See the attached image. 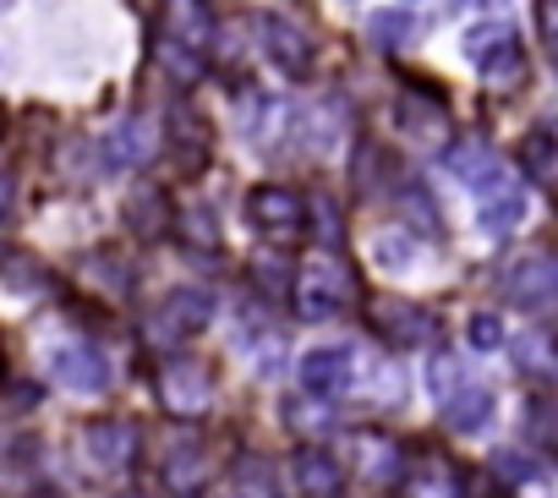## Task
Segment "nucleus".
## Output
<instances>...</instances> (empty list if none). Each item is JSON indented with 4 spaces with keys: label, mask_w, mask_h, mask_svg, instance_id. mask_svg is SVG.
<instances>
[{
    "label": "nucleus",
    "mask_w": 558,
    "mask_h": 498,
    "mask_svg": "<svg viewBox=\"0 0 558 498\" xmlns=\"http://www.w3.org/2000/svg\"><path fill=\"white\" fill-rule=\"evenodd\" d=\"M504 296L520 307V313H558V258L553 253H525L509 264L504 275Z\"/></svg>",
    "instance_id": "nucleus-5"
},
{
    "label": "nucleus",
    "mask_w": 558,
    "mask_h": 498,
    "mask_svg": "<svg viewBox=\"0 0 558 498\" xmlns=\"http://www.w3.org/2000/svg\"><path fill=\"white\" fill-rule=\"evenodd\" d=\"M444 405V427H454V433H482L487 422H493V394L482 389V384H460L449 400H438Z\"/></svg>",
    "instance_id": "nucleus-18"
},
{
    "label": "nucleus",
    "mask_w": 558,
    "mask_h": 498,
    "mask_svg": "<svg viewBox=\"0 0 558 498\" xmlns=\"http://www.w3.org/2000/svg\"><path fill=\"white\" fill-rule=\"evenodd\" d=\"M454 7H498V0H454Z\"/></svg>",
    "instance_id": "nucleus-31"
},
{
    "label": "nucleus",
    "mask_w": 558,
    "mask_h": 498,
    "mask_svg": "<svg viewBox=\"0 0 558 498\" xmlns=\"http://www.w3.org/2000/svg\"><path fill=\"white\" fill-rule=\"evenodd\" d=\"M520 165H525V175L558 203V137H553V132H531V137L520 143Z\"/></svg>",
    "instance_id": "nucleus-20"
},
{
    "label": "nucleus",
    "mask_w": 558,
    "mask_h": 498,
    "mask_svg": "<svg viewBox=\"0 0 558 498\" xmlns=\"http://www.w3.org/2000/svg\"><path fill=\"white\" fill-rule=\"evenodd\" d=\"M520 219H525V192H520L509 175H498L493 186H482V230L504 235V230H514Z\"/></svg>",
    "instance_id": "nucleus-17"
},
{
    "label": "nucleus",
    "mask_w": 558,
    "mask_h": 498,
    "mask_svg": "<svg viewBox=\"0 0 558 498\" xmlns=\"http://www.w3.org/2000/svg\"><path fill=\"white\" fill-rule=\"evenodd\" d=\"M536 23H542V45L558 56V0H536Z\"/></svg>",
    "instance_id": "nucleus-29"
},
{
    "label": "nucleus",
    "mask_w": 558,
    "mask_h": 498,
    "mask_svg": "<svg viewBox=\"0 0 558 498\" xmlns=\"http://www.w3.org/2000/svg\"><path fill=\"white\" fill-rule=\"evenodd\" d=\"M208 39H214V17L203 0H165V34H159V61L170 66V77L181 88H192L208 66Z\"/></svg>",
    "instance_id": "nucleus-1"
},
{
    "label": "nucleus",
    "mask_w": 558,
    "mask_h": 498,
    "mask_svg": "<svg viewBox=\"0 0 558 498\" xmlns=\"http://www.w3.org/2000/svg\"><path fill=\"white\" fill-rule=\"evenodd\" d=\"M154 148H159V132H154V121H143V116L121 121V126L110 132V143H105L110 165H126V170H132V165H148Z\"/></svg>",
    "instance_id": "nucleus-16"
},
{
    "label": "nucleus",
    "mask_w": 558,
    "mask_h": 498,
    "mask_svg": "<svg viewBox=\"0 0 558 498\" xmlns=\"http://www.w3.org/2000/svg\"><path fill=\"white\" fill-rule=\"evenodd\" d=\"M252 28H257V45H263V56H268L279 72H302V66H307L313 45H307V34H302L296 23H286V17H257Z\"/></svg>",
    "instance_id": "nucleus-12"
},
{
    "label": "nucleus",
    "mask_w": 558,
    "mask_h": 498,
    "mask_svg": "<svg viewBox=\"0 0 558 498\" xmlns=\"http://www.w3.org/2000/svg\"><path fill=\"white\" fill-rule=\"evenodd\" d=\"M159 482H165L175 498H197V493H203V482H208V449H203L197 438H186V433H181V438H170Z\"/></svg>",
    "instance_id": "nucleus-10"
},
{
    "label": "nucleus",
    "mask_w": 558,
    "mask_h": 498,
    "mask_svg": "<svg viewBox=\"0 0 558 498\" xmlns=\"http://www.w3.org/2000/svg\"><path fill=\"white\" fill-rule=\"evenodd\" d=\"M335 116H340V105H318V110L307 116V148H313V154H329V148H335V132H340Z\"/></svg>",
    "instance_id": "nucleus-27"
},
{
    "label": "nucleus",
    "mask_w": 558,
    "mask_h": 498,
    "mask_svg": "<svg viewBox=\"0 0 558 498\" xmlns=\"http://www.w3.org/2000/svg\"><path fill=\"white\" fill-rule=\"evenodd\" d=\"M12 192H17V186H12V175L0 170V219H12Z\"/></svg>",
    "instance_id": "nucleus-30"
},
{
    "label": "nucleus",
    "mask_w": 558,
    "mask_h": 498,
    "mask_svg": "<svg viewBox=\"0 0 558 498\" xmlns=\"http://www.w3.org/2000/svg\"><path fill=\"white\" fill-rule=\"evenodd\" d=\"M356 471L367 482H400V449L384 433H362L356 438Z\"/></svg>",
    "instance_id": "nucleus-21"
},
{
    "label": "nucleus",
    "mask_w": 558,
    "mask_h": 498,
    "mask_svg": "<svg viewBox=\"0 0 558 498\" xmlns=\"http://www.w3.org/2000/svg\"><path fill=\"white\" fill-rule=\"evenodd\" d=\"M449 170H454L465 186H476V192H482V186H493L498 175H509L487 143H454V148H449Z\"/></svg>",
    "instance_id": "nucleus-19"
},
{
    "label": "nucleus",
    "mask_w": 558,
    "mask_h": 498,
    "mask_svg": "<svg viewBox=\"0 0 558 498\" xmlns=\"http://www.w3.org/2000/svg\"><path fill=\"white\" fill-rule=\"evenodd\" d=\"M471 345H476V351H498V345H504L498 313H476V318H471Z\"/></svg>",
    "instance_id": "nucleus-28"
},
{
    "label": "nucleus",
    "mask_w": 558,
    "mask_h": 498,
    "mask_svg": "<svg viewBox=\"0 0 558 498\" xmlns=\"http://www.w3.org/2000/svg\"><path fill=\"white\" fill-rule=\"evenodd\" d=\"M487 498H504V493H487Z\"/></svg>",
    "instance_id": "nucleus-33"
},
{
    "label": "nucleus",
    "mask_w": 558,
    "mask_h": 498,
    "mask_svg": "<svg viewBox=\"0 0 558 498\" xmlns=\"http://www.w3.org/2000/svg\"><path fill=\"white\" fill-rule=\"evenodd\" d=\"M345 296H351V269H345L335 253H318V258L296 275V313H302L307 324L335 318V313L345 307Z\"/></svg>",
    "instance_id": "nucleus-3"
},
{
    "label": "nucleus",
    "mask_w": 558,
    "mask_h": 498,
    "mask_svg": "<svg viewBox=\"0 0 558 498\" xmlns=\"http://www.w3.org/2000/svg\"><path fill=\"white\" fill-rule=\"evenodd\" d=\"M45 367H50V378L66 384L72 394H105V389H110V367H105L99 345H88V340H72V335L56 340L50 356H45Z\"/></svg>",
    "instance_id": "nucleus-8"
},
{
    "label": "nucleus",
    "mask_w": 558,
    "mask_h": 498,
    "mask_svg": "<svg viewBox=\"0 0 558 498\" xmlns=\"http://www.w3.org/2000/svg\"><path fill=\"white\" fill-rule=\"evenodd\" d=\"M291 482L302 498H340L345 493V465L324 449H296L291 460Z\"/></svg>",
    "instance_id": "nucleus-13"
},
{
    "label": "nucleus",
    "mask_w": 558,
    "mask_h": 498,
    "mask_svg": "<svg viewBox=\"0 0 558 498\" xmlns=\"http://www.w3.org/2000/svg\"><path fill=\"white\" fill-rule=\"evenodd\" d=\"M159 400L170 405V416H203L214 405V367L203 356H175L159 373Z\"/></svg>",
    "instance_id": "nucleus-6"
},
{
    "label": "nucleus",
    "mask_w": 558,
    "mask_h": 498,
    "mask_svg": "<svg viewBox=\"0 0 558 498\" xmlns=\"http://www.w3.org/2000/svg\"><path fill=\"white\" fill-rule=\"evenodd\" d=\"M208 318H214V296H208V291H170V296L143 318V335H148L154 345H175V340L197 335Z\"/></svg>",
    "instance_id": "nucleus-7"
},
{
    "label": "nucleus",
    "mask_w": 558,
    "mask_h": 498,
    "mask_svg": "<svg viewBox=\"0 0 558 498\" xmlns=\"http://www.w3.org/2000/svg\"><path fill=\"white\" fill-rule=\"evenodd\" d=\"M230 498H257V493H252V487H241V493H230Z\"/></svg>",
    "instance_id": "nucleus-32"
},
{
    "label": "nucleus",
    "mask_w": 558,
    "mask_h": 498,
    "mask_svg": "<svg viewBox=\"0 0 558 498\" xmlns=\"http://www.w3.org/2000/svg\"><path fill=\"white\" fill-rule=\"evenodd\" d=\"M246 219L257 235H268L274 246H296L307 235V208L291 186H257L246 197Z\"/></svg>",
    "instance_id": "nucleus-4"
},
{
    "label": "nucleus",
    "mask_w": 558,
    "mask_h": 498,
    "mask_svg": "<svg viewBox=\"0 0 558 498\" xmlns=\"http://www.w3.org/2000/svg\"><path fill=\"white\" fill-rule=\"evenodd\" d=\"M83 454H88L99 471H126V465L137 460V427H132V422H88Z\"/></svg>",
    "instance_id": "nucleus-11"
},
{
    "label": "nucleus",
    "mask_w": 558,
    "mask_h": 498,
    "mask_svg": "<svg viewBox=\"0 0 558 498\" xmlns=\"http://www.w3.org/2000/svg\"><path fill=\"white\" fill-rule=\"evenodd\" d=\"M400 126L416 137V143H449V110L438 94L427 88H405L400 94Z\"/></svg>",
    "instance_id": "nucleus-14"
},
{
    "label": "nucleus",
    "mask_w": 558,
    "mask_h": 498,
    "mask_svg": "<svg viewBox=\"0 0 558 498\" xmlns=\"http://www.w3.org/2000/svg\"><path fill=\"white\" fill-rule=\"evenodd\" d=\"M465 56L476 61V72L493 88H514L525 77V50H520V39H514L509 23H476L465 34Z\"/></svg>",
    "instance_id": "nucleus-2"
},
{
    "label": "nucleus",
    "mask_w": 558,
    "mask_h": 498,
    "mask_svg": "<svg viewBox=\"0 0 558 498\" xmlns=\"http://www.w3.org/2000/svg\"><path fill=\"white\" fill-rule=\"evenodd\" d=\"M373 329L395 345H433L438 340V318L405 296H378L373 302Z\"/></svg>",
    "instance_id": "nucleus-9"
},
{
    "label": "nucleus",
    "mask_w": 558,
    "mask_h": 498,
    "mask_svg": "<svg viewBox=\"0 0 558 498\" xmlns=\"http://www.w3.org/2000/svg\"><path fill=\"white\" fill-rule=\"evenodd\" d=\"M351 373H356V356L351 351H307L296 378H302L307 394H340L351 384Z\"/></svg>",
    "instance_id": "nucleus-15"
},
{
    "label": "nucleus",
    "mask_w": 558,
    "mask_h": 498,
    "mask_svg": "<svg viewBox=\"0 0 558 498\" xmlns=\"http://www.w3.org/2000/svg\"><path fill=\"white\" fill-rule=\"evenodd\" d=\"M514 367L542 378V384H558V335H520L514 340Z\"/></svg>",
    "instance_id": "nucleus-22"
},
{
    "label": "nucleus",
    "mask_w": 558,
    "mask_h": 498,
    "mask_svg": "<svg viewBox=\"0 0 558 498\" xmlns=\"http://www.w3.org/2000/svg\"><path fill=\"white\" fill-rule=\"evenodd\" d=\"M367 34H373L378 50H405V45L416 39V17H411V12H378V17L367 23Z\"/></svg>",
    "instance_id": "nucleus-24"
},
{
    "label": "nucleus",
    "mask_w": 558,
    "mask_h": 498,
    "mask_svg": "<svg viewBox=\"0 0 558 498\" xmlns=\"http://www.w3.org/2000/svg\"><path fill=\"white\" fill-rule=\"evenodd\" d=\"M427 384H433V400H449L460 384H465V367H460V356H433V367H427Z\"/></svg>",
    "instance_id": "nucleus-26"
},
{
    "label": "nucleus",
    "mask_w": 558,
    "mask_h": 498,
    "mask_svg": "<svg viewBox=\"0 0 558 498\" xmlns=\"http://www.w3.org/2000/svg\"><path fill=\"white\" fill-rule=\"evenodd\" d=\"M525 433H531L547 454H558V394H536V400L525 405Z\"/></svg>",
    "instance_id": "nucleus-23"
},
{
    "label": "nucleus",
    "mask_w": 558,
    "mask_h": 498,
    "mask_svg": "<svg viewBox=\"0 0 558 498\" xmlns=\"http://www.w3.org/2000/svg\"><path fill=\"white\" fill-rule=\"evenodd\" d=\"M181 235H192V246L214 253V246H219V219L208 208H181Z\"/></svg>",
    "instance_id": "nucleus-25"
}]
</instances>
